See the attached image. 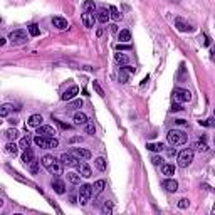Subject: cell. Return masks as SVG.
Masks as SVG:
<instances>
[{"label":"cell","mask_w":215,"mask_h":215,"mask_svg":"<svg viewBox=\"0 0 215 215\" xmlns=\"http://www.w3.org/2000/svg\"><path fill=\"white\" fill-rule=\"evenodd\" d=\"M207 124H208V126H215V119H214V118L207 119Z\"/></svg>","instance_id":"53"},{"label":"cell","mask_w":215,"mask_h":215,"mask_svg":"<svg viewBox=\"0 0 215 215\" xmlns=\"http://www.w3.org/2000/svg\"><path fill=\"white\" fill-rule=\"evenodd\" d=\"M19 148H20L19 145H15L13 141H9V143H7V146H5V151L9 153V155H13V156H15V155L19 153Z\"/></svg>","instance_id":"25"},{"label":"cell","mask_w":215,"mask_h":215,"mask_svg":"<svg viewBox=\"0 0 215 215\" xmlns=\"http://www.w3.org/2000/svg\"><path fill=\"white\" fill-rule=\"evenodd\" d=\"M32 160H34V151H32V148L24 150V153H22V161H24L25 165H29Z\"/></svg>","instance_id":"24"},{"label":"cell","mask_w":215,"mask_h":215,"mask_svg":"<svg viewBox=\"0 0 215 215\" xmlns=\"http://www.w3.org/2000/svg\"><path fill=\"white\" fill-rule=\"evenodd\" d=\"M109 17H111V13H109V10L106 9V7H103V9L97 10V20L101 22V24H106V22L109 20Z\"/></svg>","instance_id":"18"},{"label":"cell","mask_w":215,"mask_h":215,"mask_svg":"<svg viewBox=\"0 0 215 215\" xmlns=\"http://www.w3.org/2000/svg\"><path fill=\"white\" fill-rule=\"evenodd\" d=\"M193 150H197V151H208V146L203 141H198V143L193 145Z\"/></svg>","instance_id":"38"},{"label":"cell","mask_w":215,"mask_h":215,"mask_svg":"<svg viewBox=\"0 0 215 215\" xmlns=\"http://www.w3.org/2000/svg\"><path fill=\"white\" fill-rule=\"evenodd\" d=\"M116 51H131V46L130 44H121L119 42L118 46H116Z\"/></svg>","instance_id":"45"},{"label":"cell","mask_w":215,"mask_h":215,"mask_svg":"<svg viewBox=\"0 0 215 215\" xmlns=\"http://www.w3.org/2000/svg\"><path fill=\"white\" fill-rule=\"evenodd\" d=\"M76 168H77V173H79L81 177H84V178H89L91 177V168H89V165L84 163V161H81V163L76 165Z\"/></svg>","instance_id":"12"},{"label":"cell","mask_w":215,"mask_h":215,"mask_svg":"<svg viewBox=\"0 0 215 215\" xmlns=\"http://www.w3.org/2000/svg\"><path fill=\"white\" fill-rule=\"evenodd\" d=\"M5 138L9 139V141H15L19 138V131L15 128H9V130L5 131Z\"/></svg>","instance_id":"26"},{"label":"cell","mask_w":215,"mask_h":215,"mask_svg":"<svg viewBox=\"0 0 215 215\" xmlns=\"http://www.w3.org/2000/svg\"><path fill=\"white\" fill-rule=\"evenodd\" d=\"M109 13H111V17L114 19V20H119L121 19V13H119V10L114 7V5H111L109 7Z\"/></svg>","instance_id":"37"},{"label":"cell","mask_w":215,"mask_h":215,"mask_svg":"<svg viewBox=\"0 0 215 215\" xmlns=\"http://www.w3.org/2000/svg\"><path fill=\"white\" fill-rule=\"evenodd\" d=\"M214 114H215V111H214Z\"/></svg>","instance_id":"61"},{"label":"cell","mask_w":215,"mask_h":215,"mask_svg":"<svg viewBox=\"0 0 215 215\" xmlns=\"http://www.w3.org/2000/svg\"><path fill=\"white\" fill-rule=\"evenodd\" d=\"M161 187H163L166 192H170V193H175L178 190V181L173 180V178H166V180L161 181Z\"/></svg>","instance_id":"10"},{"label":"cell","mask_w":215,"mask_h":215,"mask_svg":"<svg viewBox=\"0 0 215 215\" xmlns=\"http://www.w3.org/2000/svg\"><path fill=\"white\" fill-rule=\"evenodd\" d=\"M54 161H55V158H54V156H51V155H44L42 158H40V163H42L46 168H49Z\"/></svg>","instance_id":"30"},{"label":"cell","mask_w":215,"mask_h":215,"mask_svg":"<svg viewBox=\"0 0 215 215\" xmlns=\"http://www.w3.org/2000/svg\"><path fill=\"white\" fill-rule=\"evenodd\" d=\"M77 93H79V88H77V86H71L69 89H66V91L62 93L61 99H62V101H71L72 97H76Z\"/></svg>","instance_id":"11"},{"label":"cell","mask_w":215,"mask_h":215,"mask_svg":"<svg viewBox=\"0 0 215 215\" xmlns=\"http://www.w3.org/2000/svg\"><path fill=\"white\" fill-rule=\"evenodd\" d=\"M52 25H54L55 29H59V30H66L69 27V22L66 20V19H62V17H52Z\"/></svg>","instance_id":"15"},{"label":"cell","mask_w":215,"mask_h":215,"mask_svg":"<svg viewBox=\"0 0 215 215\" xmlns=\"http://www.w3.org/2000/svg\"><path fill=\"white\" fill-rule=\"evenodd\" d=\"M96 35H97V37H101V35H103V29H97V32H96Z\"/></svg>","instance_id":"56"},{"label":"cell","mask_w":215,"mask_h":215,"mask_svg":"<svg viewBox=\"0 0 215 215\" xmlns=\"http://www.w3.org/2000/svg\"><path fill=\"white\" fill-rule=\"evenodd\" d=\"M39 163H40V161H37L34 158V160L30 161L29 163V170H30V173H37V170H39Z\"/></svg>","instance_id":"39"},{"label":"cell","mask_w":215,"mask_h":215,"mask_svg":"<svg viewBox=\"0 0 215 215\" xmlns=\"http://www.w3.org/2000/svg\"><path fill=\"white\" fill-rule=\"evenodd\" d=\"M192 161H193V150H183V151L178 155V166L180 168H187V166H190L192 165Z\"/></svg>","instance_id":"4"},{"label":"cell","mask_w":215,"mask_h":215,"mask_svg":"<svg viewBox=\"0 0 215 215\" xmlns=\"http://www.w3.org/2000/svg\"><path fill=\"white\" fill-rule=\"evenodd\" d=\"M89 123V119H88V116H86L84 113H76L74 114V124H77V126H84V124H88Z\"/></svg>","instance_id":"19"},{"label":"cell","mask_w":215,"mask_h":215,"mask_svg":"<svg viewBox=\"0 0 215 215\" xmlns=\"http://www.w3.org/2000/svg\"><path fill=\"white\" fill-rule=\"evenodd\" d=\"M77 141H82V138H81V136H74V138H71V143H77Z\"/></svg>","instance_id":"50"},{"label":"cell","mask_w":215,"mask_h":215,"mask_svg":"<svg viewBox=\"0 0 215 215\" xmlns=\"http://www.w3.org/2000/svg\"><path fill=\"white\" fill-rule=\"evenodd\" d=\"M19 146L22 148V150H27V148L30 146V136L27 135V136H24V138L20 139V143H19Z\"/></svg>","instance_id":"35"},{"label":"cell","mask_w":215,"mask_h":215,"mask_svg":"<svg viewBox=\"0 0 215 215\" xmlns=\"http://www.w3.org/2000/svg\"><path fill=\"white\" fill-rule=\"evenodd\" d=\"M67 181L72 185H79L81 183V175L79 173H67Z\"/></svg>","instance_id":"29"},{"label":"cell","mask_w":215,"mask_h":215,"mask_svg":"<svg viewBox=\"0 0 215 215\" xmlns=\"http://www.w3.org/2000/svg\"><path fill=\"white\" fill-rule=\"evenodd\" d=\"M84 130L88 135H94V131H96V128H94L93 123H88V124H84Z\"/></svg>","instance_id":"42"},{"label":"cell","mask_w":215,"mask_h":215,"mask_svg":"<svg viewBox=\"0 0 215 215\" xmlns=\"http://www.w3.org/2000/svg\"><path fill=\"white\" fill-rule=\"evenodd\" d=\"M104 187H106V181L104 180H97V181H94V185H93V192L94 193H101L103 190H104Z\"/></svg>","instance_id":"28"},{"label":"cell","mask_w":215,"mask_h":215,"mask_svg":"<svg viewBox=\"0 0 215 215\" xmlns=\"http://www.w3.org/2000/svg\"><path fill=\"white\" fill-rule=\"evenodd\" d=\"M47 170H49V173H51V175H55V177H57V175H61V173H62V161H57V160H55Z\"/></svg>","instance_id":"20"},{"label":"cell","mask_w":215,"mask_h":215,"mask_svg":"<svg viewBox=\"0 0 215 215\" xmlns=\"http://www.w3.org/2000/svg\"><path fill=\"white\" fill-rule=\"evenodd\" d=\"M37 135L39 136H54L55 135V130L49 124H42V126L37 128Z\"/></svg>","instance_id":"14"},{"label":"cell","mask_w":215,"mask_h":215,"mask_svg":"<svg viewBox=\"0 0 215 215\" xmlns=\"http://www.w3.org/2000/svg\"><path fill=\"white\" fill-rule=\"evenodd\" d=\"M118 40L121 44H126V42H130L131 40V32L128 29H123V30H119L118 32Z\"/></svg>","instance_id":"21"},{"label":"cell","mask_w":215,"mask_h":215,"mask_svg":"<svg viewBox=\"0 0 215 215\" xmlns=\"http://www.w3.org/2000/svg\"><path fill=\"white\" fill-rule=\"evenodd\" d=\"M168 2H180V0H168Z\"/></svg>","instance_id":"58"},{"label":"cell","mask_w":215,"mask_h":215,"mask_svg":"<svg viewBox=\"0 0 215 215\" xmlns=\"http://www.w3.org/2000/svg\"><path fill=\"white\" fill-rule=\"evenodd\" d=\"M29 34L32 35V37H37V35L40 34V29H39L37 24H30L29 25Z\"/></svg>","instance_id":"34"},{"label":"cell","mask_w":215,"mask_h":215,"mask_svg":"<svg viewBox=\"0 0 215 215\" xmlns=\"http://www.w3.org/2000/svg\"><path fill=\"white\" fill-rule=\"evenodd\" d=\"M82 9H84V12H94V10H96L94 0H86L84 4H82Z\"/></svg>","instance_id":"31"},{"label":"cell","mask_w":215,"mask_h":215,"mask_svg":"<svg viewBox=\"0 0 215 215\" xmlns=\"http://www.w3.org/2000/svg\"><path fill=\"white\" fill-rule=\"evenodd\" d=\"M188 205H190V200H188V198H180V200H178V208H181V210L188 208Z\"/></svg>","instance_id":"40"},{"label":"cell","mask_w":215,"mask_h":215,"mask_svg":"<svg viewBox=\"0 0 215 215\" xmlns=\"http://www.w3.org/2000/svg\"><path fill=\"white\" fill-rule=\"evenodd\" d=\"M214 212H215V205H214Z\"/></svg>","instance_id":"60"},{"label":"cell","mask_w":215,"mask_h":215,"mask_svg":"<svg viewBox=\"0 0 215 215\" xmlns=\"http://www.w3.org/2000/svg\"><path fill=\"white\" fill-rule=\"evenodd\" d=\"M173 99L177 103H188L192 99V93L188 89H181V88H175L173 89Z\"/></svg>","instance_id":"5"},{"label":"cell","mask_w":215,"mask_h":215,"mask_svg":"<svg viewBox=\"0 0 215 215\" xmlns=\"http://www.w3.org/2000/svg\"><path fill=\"white\" fill-rule=\"evenodd\" d=\"M34 143L37 145L39 148H57L59 146V141H57V138H54V136H35L34 138Z\"/></svg>","instance_id":"2"},{"label":"cell","mask_w":215,"mask_h":215,"mask_svg":"<svg viewBox=\"0 0 215 215\" xmlns=\"http://www.w3.org/2000/svg\"><path fill=\"white\" fill-rule=\"evenodd\" d=\"M94 165H96V168L99 170V172H104L106 170V160L103 158V156L96 158V160H94Z\"/></svg>","instance_id":"32"},{"label":"cell","mask_w":215,"mask_h":215,"mask_svg":"<svg viewBox=\"0 0 215 215\" xmlns=\"http://www.w3.org/2000/svg\"><path fill=\"white\" fill-rule=\"evenodd\" d=\"M212 51H214V52H215V47H214V49H212Z\"/></svg>","instance_id":"59"},{"label":"cell","mask_w":215,"mask_h":215,"mask_svg":"<svg viewBox=\"0 0 215 215\" xmlns=\"http://www.w3.org/2000/svg\"><path fill=\"white\" fill-rule=\"evenodd\" d=\"M51 187H52V190H54L55 193H59V195H62L64 192H66V183H64V181L61 180L59 177L52 178V181H51Z\"/></svg>","instance_id":"9"},{"label":"cell","mask_w":215,"mask_h":215,"mask_svg":"<svg viewBox=\"0 0 215 215\" xmlns=\"http://www.w3.org/2000/svg\"><path fill=\"white\" fill-rule=\"evenodd\" d=\"M12 109H13V106H12V104H4L2 108H0V116H2V118L9 116V113H10Z\"/></svg>","instance_id":"33"},{"label":"cell","mask_w":215,"mask_h":215,"mask_svg":"<svg viewBox=\"0 0 215 215\" xmlns=\"http://www.w3.org/2000/svg\"><path fill=\"white\" fill-rule=\"evenodd\" d=\"M187 133L185 131H180V130H170L168 135H166V139L172 146H180V145H185L187 143Z\"/></svg>","instance_id":"1"},{"label":"cell","mask_w":215,"mask_h":215,"mask_svg":"<svg viewBox=\"0 0 215 215\" xmlns=\"http://www.w3.org/2000/svg\"><path fill=\"white\" fill-rule=\"evenodd\" d=\"M114 61L118 64H123V66H126L128 62H130V57H128L126 54H121V52H118V54H114Z\"/></svg>","instance_id":"27"},{"label":"cell","mask_w":215,"mask_h":215,"mask_svg":"<svg viewBox=\"0 0 215 215\" xmlns=\"http://www.w3.org/2000/svg\"><path fill=\"white\" fill-rule=\"evenodd\" d=\"M79 108H82V99H76L69 104V109H79Z\"/></svg>","instance_id":"41"},{"label":"cell","mask_w":215,"mask_h":215,"mask_svg":"<svg viewBox=\"0 0 215 215\" xmlns=\"http://www.w3.org/2000/svg\"><path fill=\"white\" fill-rule=\"evenodd\" d=\"M54 121H55V123H57V124H59V126H61V128H64V130H69V128H71V126H69V124H66V123L59 121V119H54Z\"/></svg>","instance_id":"49"},{"label":"cell","mask_w":215,"mask_h":215,"mask_svg":"<svg viewBox=\"0 0 215 215\" xmlns=\"http://www.w3.org/2000/svg\"><path fill=\"white\" fill-rule=\"evenodd\" d=\"M148 81H150V76H146V77H145L143 81H141V86H145V84H146V82H148Z\"/></svg>","instance_id":"55"},{"label":"cell","mask_w":215,"mask_h":215,"mask_svg":"<svg viewBox=\"0 0 215 215\" xmlns=\"http://www.w3.org/2000/svg\"><path fill=\"white\" fill-rule=\"evenodd\" d=\"M72 155L76 156V158H81V160H89L91 158V151L86 150V148H74Z\"/></svg>","instance_id":"13"},{"label":"cell","mask_w":215,"mask_h":215,"mask_svg":"<svg viewBox=\"0 0 215 215\" xmlns=\"http://www.w3.org/2000/svg\"><path fill=\"white\" fill-rule=\"evenodd\" d=\"M93 86H94V89H96V93L99 94V96H104V91H103V88L99 86V82H97V81H94Z\"/></svg>","instance_id":"46"},{"label":"cell","mask_w":215,"mask_h":215,"mask_svg":"<svg viewBox=\"0 0 215 215\" xmlns=\"http://www.w3.org/2000/svg\"><path fill=\"white\" fill-rule=\"evenodd\" d=\"M9 40L13 44V46H20V44L27 42V30L19 29V30H12L9 35Z\"/></svg>","instance_id":"3"},{"label":"cell","mask_w":215,"mask_h":215,"mask_svg":"<svg viewBox=\"0 0 215 215\" xmlns=\"http://www.w3.org/2000/svg\"><path fill=\"white\" fill-rule=\"evenodd\" d=\"M161 161H163V158H161V156H158V155L151 156V163H153V165H161Z\"/></svg>","instance_id":"48"},{"label":"cell","mask_w":215,"mask_h":215,"mask_svg":"<svg viewBox=\"0 0 215 215\" xmlns=\"http://www.w3.org/2000/svg\"><path fill=\"white\" fill-rule=\"evenodd\" d=\"M173 24H175L177 30H180V32H192V30H193V27L190 25L188 22H185V20H183L181 17H175Z\"/></svg>","instance_id":"8"},{"label":"cell","mask_w":215,"mask_h":215,"mask_svg":"<svg viewBox=\"0 0 215 215\" xmlns=\"http://www.w3.org/2000/svg\"><path fill=\"white\" fill-rule=\"evenodd\" d=\"M124 67H126V71H128V72H131V74H133V72H136V69H135V67H131V66H128V64L124 66Z\"/></svg>","instance_id":"51"},{"label":"cell","mask_w":215,"mask_h":215,"mask_svg":"<svg viewBox=\"0 0 215 215\" xmlns=\"http://www.w3.org/2000/svg\"><path fill=\"white\" fill-rule=\"evenodd\" d=\"M200 40H202V44H203L205 47L210 46V37H208L207 34H202V35H200Z\"/></svg>","instance_id":"44"},{"label":"cell","mask_w":215,"mask_h":215,"mask_svg":"<svg viewBox=\"0 0 215 215\" xmlns=\"http://www.w3.org/2000/svg\"><path fill=\"white\" fill-rule=\"evenodd\" d=\"M103 214H108V215L113 214V202L106 200V202H104V207H103Z\"/></svg>","instance_id":"36"},{"label":"cell","mask_w":215,"mask_h":215,"mask_svg":"<svg viewBox=\"0 0 215 215\" xmlns=\"http://www.w3.org/2000/svg\"><path fill=\"white\" fill-rule=\"evenodd\" d=\"M93 193L94 192H93V187L91 185H81V188H79V203L81 205H86Z\"/></svg>","instance_id":"6"},{"label":"cell","mask_w":215,"mask_h":215,"mask_svg":"<svg viewBox=\"0 0 215 215\" xmlns=\"http://www.w3.org/2000/svg\"><path fill=\"white\" fill-rule=\"evenodd\" d=\"M146 150L153 153H160L165 150V145L163 143H146Z\"/></svg>","instance_id":"22"},{"label":"cell","mask_w":215,"mask_h":215,"mask_svg":"<svg viewBox=\"0 0 215 215\" xmlns=\"http://www.w3.org/2000/svg\"><path fill=\"white\" fill-rule=\"evenodd\" d=\"M175 123H177V124H178V126H183V124H185V119H175Z\"/></svg>","instance_id":"52"},{"label":"cell","mask_w":215,"mask_h":215,"mask_svg":"<svg viewBox=\"0 0 215 215\" xmlns=\"http://www.w3.org/2000/svg\"><path fill=\"white\" fill-rule=\"evenodd\" d=\"M61 161H62L64 165H67V166H76L79 161L76 160V156L71 155V153H64L62 156H61Z\"/></svg>","instance_id":"16"},{"label":"cell","mask_w":215,"mask_h":215,"mask_svg":"<svg viewBox=\"0 0 215 215\" xmlns=\"http://www.w3.org/2000/svg\"><path fill=\"white\" fill-rule=\"evenodd\" d=\"M42 116L40 114H32L29 119H27V124L29 126H32V128H39V126H42Z\"/></svg>","instance_id":"17"},{"label":"cell","mask_w":215,"mask_h":215,"mask_svg":"<svg viewBox=\"0 0 215 215\" xmlns=\"http://www.w3.org/2000/svg\"><path fill=\"white\" fill-rule=\"evenodd\" d=\"M119 81L121 82H128V74L124 72V67H121V71H119Z\"/></svg>","instance_id":"47"},{"label":"cell","mask_w":215,"mask_h":215,"mask_svg":"<svg viewBox=\"0 0 215 215\" xmlns=\"http://www.w3.org/2000/svg\"><path fill=\"white\" fill-rule=\"evenodd\" d=\"M161 173H163V175H166V177H172V175H175V165H172V163H163V165H161Z\"/></svg>","instance_id":"23"},{"label":"cell","mask_w":215,"mask_h":215,"mask_svg":"<svg viewBox=\"0 0 215 215\" xmlns=\"http://www.w3.org/2000/svg\"><path fill=\"white\" fill-rule=\"evenodd\" d=\"M81 20H82L84 27L91 29V27H94V24H96V20H97V15H94V12H84L82 15H81Z\"/></svg>","instance_id":"7"},{"label":"cell","mask_w":215,"mask_h":215,"mask_svg":"<svg viewBox=\"0 0 215 215\" xmlns=\"http://www.w3.org/2000/svg\"><path fill=\"white\" fill-rule=\"evenodd\" d=\"M170 111H172V113H178V111H183V108H181L180 103H173L172 108H170Z\"/></svg>","instance_id":"43"},{"label":"cell","mask_w":215,"mask_h":215,"mask_svg":"<svg viewBox=\"0 0 215 215\" xmlns=\"http://www.w3.org/2000/svg\"><path fill=\"white\" fill-rule=\"evenodd\" d=\"M177 155V150H172V148H170L168 150V156H175Z\"/></svg>","instance_id":"54"},{"label":"cell","mask_w":215,"mask_h":215,"mask_svg":"<svg viewBox=\"0 0 215 215\" xmlns=\"http://www.w3.org/2000/svg\"><path fill=\"white\" fill-rule=\"evenodd\" d=\"M111 30H113V32H116V30H118V25H114V24H113V25H111Z\"/></svg>","instance_id":"57"}]
</instances>
